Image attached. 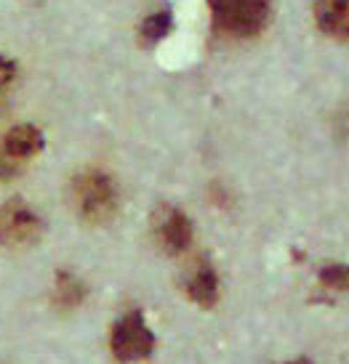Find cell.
Listing matches in <instances>:
<instances>
[{
	"mask_svg": "<svg viewBox=\"0 0 349 364\" xmlns=\"http://www.w3.org/2000/svg\"><path fill=\"white\" fill-rule=\"evenodd\" d=\"M150 226H152V237L157 247L168 255H182L189 250L192 245V221L187 218L184 210H179L176 205H157L152 210V218H150Z\"/></svg>",
	"mask_w": 349,
	"mask_h": 364,
	"instance_id": "277c9868",
	"label": "cell"
},
{
	"mask_svg": "<svg viewBox=\"0 0 349 364\" xmlns=\"http://www.w3.org/2000/svg\"><path fill=\"white\" fill-rule=\"evenodd\" d=\"M14 75H16L14 61H9L6 56H0V88H6V85L14 80Z\"/></svg>",
	"mask_w": 349,
	"mask_h": 364,
	"instance_id": "4fadbf2b",
	"label": "cell"
},
{
	"mask_svg": "<svg viewBox=\"0 0 349 364\" xmlns=\"http://www.w3.org/2000/svg\"><path fill=\"white\" fill-rule=\"evenodd\" d=\"M182 287L189 301H195L203 309H211L219 301V274H216L214 263L208 255H197L195 261L182 274Z\"/></svg>",
	"mask_w": 349,
	"mask_h": 364,
	"instance_id": "8992f818",
	"label": "cell"
},
{
	"mask_svg": "<svg viewBox=\"0 0 349 364\" xmlns=\"http://www.w3.org/2000/svg\"><path fill=\"white\" fill-rule=\"evenodd\" d=\"M286 364H312L309 359H293V362H286Z\"/></svg>",
	"mask_w": 349,
	"mask_h": 364,
	"instance_id": "5bb4252c",
	"label": "cell"
},
{
	"mask_svg": "<svg viewBox=\"0 0 349 364\" xmlns=\"http://www.w3.org/2000/svg\"><path fill=\"white\" fill-rule=\"evenodd\" d=\"M171 30H174V16H171V11L163 9V11L150 14V16L142 21V27H139V38H142L144 46H155V43L163 41Z\"/></svg>",
	"mask_w": 349,
	"mask_h": 364,
	"instance_id": "30bf717a",
	"label": "cell"
},
{
	"mask_svg": "<svg viewBox=\"0 0 349 364\" xmlns=\"http://www.w3.org/2000/svg\"><path fill=\"white\" fill-rule=\"evenodd\" d=\"M312 16L325 38L349 43V0H315Z\"/></svg>",
	"mask_w": 349,
	"mask_h": 364,
	"instance_id": "52a82bcc",
	"label": "cell"
},
{
	"mask_svg": "<svg viewBox=\"0 0 349 364\" xmlns=\"http://www.w3.org/2000/svg\"><path fill=\"white\" fill-rule=\"evenodd\" d=\"M320 282L330 287V290H339V293H349V266L347 263H325L318 272Z\"/></svg>",
	"mask_w": 349,
	"mask_h": 364,
	"instance_id": "8fae6325",
	"label": "cell"
},
{
	"mask_svg": "<svg viewBox=\"0 0 349 364\" xmlns=\"http://www.w3.org/2000/svg\"><path fill=\"white\" fill-rule=\"evenodd\" d=\"M72 208L78 210L83 221L88 223H107L115 218L118 213V183L113 176L104 171H83L72 178L70 186Z\"/></svg>",
	"mask_w": 349,
	"mask_h": 364,
	"instance_id": "6da1fadb",
	"label": "cell"
},
{
	"mask_svg": "<svg viewBox=\"0 0 349 364\" xmlns=\"http://www.w3.org/2000/svg\"><path fill=\"white\" fill-rule=\"evenodd\" d=\"M83 298H85V287L83 282L70 272H59L56 274V284H53V301L59 309H75V306L83 304Z\"/></svg>",
	"mask_w": 349,
	"mask_h": 364,
	"instance_id": "9c48e42d",
	"label": "cell"
},
{
	"mask_svg": "<svg viewBox=\"0 0 349 364\" xmlns=\"http://www.w3.org/2000/svg\"><path fill=\"white\" fill-rule=\"evenodd\" d=\"M43 221L24 200H9L0 205V245L30 247L41 240Z\"/></svg>",
	"mask_w": 349,
	"mask_h": 364,
	"instance_id": "5b68a950",
	"label": "cell"
},
{
	"mask_svg": "<svg viewBox=\"0 0 349 364\" xmlns=\"http://www.w3.org/2000/svg\"><path fill=\"white\" fill-rule=\"evenodd\" d=\"M3 146H6V152L11 157H16V160H27L32 154H38L43 149V133L35 128V125H16V128H11L3 139Z\"/></svg>",
	"mask_w": 349,
	"mask_h": 364,
	"instance_id": "ba28073f",
	"label": "cell"
},
{
	"mask_svg": "<svg viewBox=\"0 0 349 364\" xmlns=\"http://www.w3.org/2000/svg\"><path fill=\"white\" fill-rule=\"evenodd\" d=\"M19 162L16 157H11L9 152H6V146H3V141H0V181H9V178H14L16 173H19Z\"/></svg>",
	"mask_w": 349,
	"mask_h": 364,
	"instance_id": "7c38bea8",
	"label": "cell"
},
{
	"mask_svg": "<svg viewBox=\"0 0 349 364\" xmlns=\"http://www.w3.org/2000/svg\"><path fill=\"white\" fill-rule=\"evenodd\" d=\"M110 348L118 362H142L150 359L155 351V333L147 327L142 311H125L113 324Z\"/></svg>",
	"mask_w": 349,
	"mask_h": 364,
	"instance_id": "3957f363",
	"label": "cell"
},
{
	"mask_svg": "<svg viewBox=\"0 0 349 364\" xmlns=\"http://www.w3.org/2000/svg\"><path fill=\"white\" fill-rule=\"evenodd\" d=\"M208 9L214 30L235 41H251L261 35L272 14L269 0H208Z\"/></svg>",
	"mask_w": 349,
	"mask_h": 364,
	"instance_id": "7a4b0ae2",
	"label": "cell"
}]
</instances>
